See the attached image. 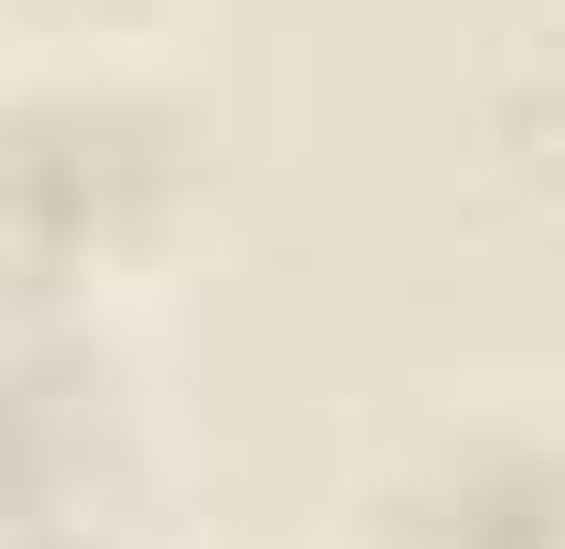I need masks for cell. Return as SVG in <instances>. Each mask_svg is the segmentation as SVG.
Masks as SVG:
<instances>
[{"label": "cell", "mask_w": 565, "mask_h": 549, "mask_svg": "<svg viewBox=\"0 0 565 549\" xmlns=\"http://www.w3.org/2000/svg\"><path fill=\"white\" fill-rule=\"evenodd\" d=\"M214 214V107L169 62H0V305L153 290Z\"/></svg>", "instance_id": "obj_1"}, {"label": "cell", "mask_w": 565, "mask_h": 549, "mask_svg": "<svg viewBox=\"0 0 565 549\" xmlns=\"http://www.w3.org/2000/svg\"><path fill=\"white\" fill-rule=\"evenodd\" d=\"M321 549H565V397H413L352 443Z\"/></svg>", "instance_id": "obj_2"}, {"label": "cell", "mask_w": 565, "mask_h": 549, "mask_svg": "<svg viewBox=\"0 0 565 549\" xmlns=\"http://www.w3.org/2000/svg\"><path fill=\"white\" fill-rule=\"evenodd\" d=\"M199 0H0V62H169Z\"/></svg>", "instance_id": "obj_3"}]
</instances>
